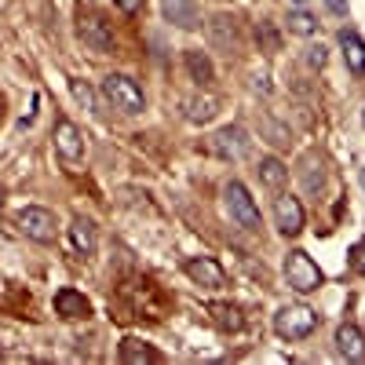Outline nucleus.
Wrapping results in <instances>:
<instances>
[{
    "mask_svg": "<svg viewBox=\"0 0 365 365\" xmlns=\"http://www.w3.org/2000/svg\"><path fill=\"white\" fill-rule=\"evenodd\" d=\"M182 63H187V73H190L194 84H212V81H216V66H212V58L201 48H187Z\"/></svg>",
    "mask_w": 365,
    "mask_h": 365,
    "instance_id": "4468645a",
    "label": "nucleus"
},
{
    "mask_svg": "<svg viewBox=\"0 0 365 365\" xmlns=\"http://www.w3.org/2000/svg\"><path fill=\"white\" fill-rule=\"evenodd\" d=\"M252 88L267 96V91H270V84H267V73H256V77H252Z\"/></svg>",
    "mask_w": 365,
    "mask_h": 365,
    "instance_id": "c756f323",
    "label": "nucleus"
},
{
    "mask_svg": "<svg viewBox=\"0 0 365 365\" xmlns=\"http://www.w3.org/2000/svg\"><path fill=\"white\" fill-rule=\"evenodd\" d=\"M0 205H4V190H0Z\"/></svg>",
    "mask_w": 365,
    "mask_h": 365,
    "instance_id": "2f4dec72",
    "label": "nucleus"
},
{
    "mask_svg": "<svg viewBox=\"0 0 365 365\" xmlns=\"http://www.w3.org/2000/svg\"><path fill=\"white\" fill-rule=\"evenodd\" d=\"M332 15H347V0H325Z\"/></svg>",
    "mask_w": 365,
    "mask_h": 365,
    "instance_id": "c85d7f7f",
    "label": "nucleus"
},
{
    "mask_svg": "<svg viewBox=\"0 0 365 365\" xmlns=\"http://www.w3.org/2000/svg\"><path fill=\"white\" fill-rule=\"evenodd\" d=\"M259 132L274 143V146H289L292 143V135H289V128L285 125H278L274 117H267V113H259Z\"/></svg>",
    "mask_w": 365,
    "mask_h": 365,
    "instance_id": "412c9836",
    "label": "nucleus"
},
{
    "mask_svg": "<svg viewBox=\"0 0 365 365\" xmlns=\"http://www.w3.org/2000/svg\"><path fill=\"white\" fill-rule=\"evenodd\" d=\"M212 146H216V154H220V158H227V161H241V158H249L252 139H249V132L241 128V125H227V128L216 132Z\"/></svg>",
    "mask_w": 365,
    "mask_h": 365,
    "instance_id": "0eeeda50",
    "label": "nucleus"
},
{
    "mask_svg": "<svg viewBox=\"0 0 365 365\" xmlns=\"http://www.w3.org/2000/svg\"><path fill=\"white\" fill-rule=\"evenodd\" d=\"M158 354L150 351V347H143L139 340H125V347H120V361H154Z\"/></svg>",
    "mask_w": 365,
    "mask_h": 365,
    "instance_id": "393cba45",
    "label": "nucleus"
},
{
    "mask_svg": "<svg viewBox=\"0 0 365 365\" xmlns=\"http://www.w3.org/2000/svg\"><path fill=\"white\" fill-rule=\"evenodd\" d=\"M70 245H73V252H81V256H91V252H96V245H99L96 223L84 220V216H77V220L70 223Z\"/></svg>",
    "mask_w": 365,
    "mask_h": 365,
    "instance_id": "ddd939ff",
    "label": "nucleus"
},
{
    "mask_svg": "<svg viewBox=\"0 0 365 365\" xmlns=\"http://www.w3.org/2000/svg\"><path fill=\"white\" fill-rule=\"evenodd\" d=\"M285 278L296 292H314L322 285V267L303 252V249H292L285 256Z\"/></svg>",
    "mask_w": 365,
    "mask_h": 365,
    "instance_id": "39448f33",
    "label": "nucleus"
},
{
    "mask_svg": "<svg viewBox=\"0 0 365 365\" xmlns=\"http://www.w3.org/2000/svg\"><path fill=\"white\" fill-rule=\"evenodd\" d=\"M113 4H117L120 11H125V15H135V11L143 8V0H113Z\"/></svg>",
    "mask_w": 365,
    "mask_h": 365,
    "instance_id": "cd10ccee",
    "label": "nucleus"
},
{
    "mask_svg": "<svg viewBox=\"0 0 365 365\" xmlns=\"http://www.w3.org/2000/svg\"><path fill=\"white\" fill-rule=\"evenodd\" d=\"M358 179H361V187H365V168H361V175H358Z\"/></svg>",
    "mask_w": 365,
    "mask_h": 365,
    "instance_id": "7c9ffc66",
    "label": "nucleus"
},
{
    "mask_svg": "<svg viewBox=\"0 0 365 365\" xmlns=\"http://www.w3.org/2000/svg\"><path fill=\"white\" fill-rule=\"evenodd\" d=\"M70 91H73V99H77L88 113H96V91H91V84H88V81L70 77Z\"/></svg>",
    "mask_w": 365,
    "mask_h": 365,
    "instance_id": "b1692460",
    "label": "nucleus"
},
{
    "mask_svg": "<svg viewBox=\"0 0 365 365\" xmlns=\"http://www.w3.org/2000/svg\"><path fill=\"white\" fill-rule=\"evenodd\" d=\"M208 44L216 51H223V55L237 51V22H234V15H227V11L212 15V22H208Z\"/></svg>",
    "mask_w": 365,
    "mask_h": 365,
    "instance_id": "1a4fd4ad",
    "label": "nucleus"
},
{
    "mask_svg": "<svg viewBox=\"0 0 365 365\" xmlns=\"http://www.w3.org/2000/svg\"><path fill=\"white\" fill-rule=\"evenodd\" d=\"M274 329H278L282 340H307L318 329V314L311 307H282L274 314Z\"/></svg>",
    "mask_w": 365,
    "mask_h": 365,
    "instance_id": "20e7f679",
    "label": "nucleus"
},
{
    "mask_svg": "<svg viewBox=\"0 0 365 365\" xmlns=\"http://www.w3.org/2000/svg\"><path fill=\"white\" fill-rule=\"evenodd\" d=\"M165 15H168L172 22H179L182 29H194V26L201 22L194 0H165Z\"/></svg>",
    "mask_w": 365,
    "mask_h": 365,
    "instance_id": "6ab92c4d",
    "label": "nucleus"
},
{
    "mask_svg": "<svg viewBox=\"0 0 365 365\" xmlns=\"http://www.w3.org/2000/svg\"><path fill=\"white\" fill-rule=\"evenodd\" d=\"M307 63H311L314 70H322V66L329 63V51H325V44H311V48H307Z\"/></svg>",
    "mask_w": 365,
    "mask_h": 365,
    "instance_id": "a878e982",
    "label": "nucleus"
},
{
    "mask_svg": "<svg viewBox=\"0 0 365 365\" xmlns=\"http://www.w3.org/2000/svg\"><path fill=\"white\" fill-rule=\"evenodd\" d=\"M220 113V99L216 96H194L187 99V117L194 120V125H205V120H212Z\"/></svg>",
    "mask_w": 365,
    "mask_h": 365,
    "instance_id": "aec40b11",
    "label": "nucleus"
},
{
    "mask_svg": "<svg viewBox=\"0 0 365 365\" xmlns=\"http://www.w3.org/2000/svg\"><path fill=\"white\" fill-rule=\"evenodd\" d=\"M187 274H190L197 285H205V289H223V285H227L223 267H220L216 259H208V256H194V259H187Z\"/></svg>",
    "mask_w": 365,
    "mask_h": 365,
    "instance_id": "9b49d317",
    "label": "nucleus"
},
{
    "mask_svg": "<svg viewBox=\"0 0 365 365\" xmlns=\"http://www.w3.org/2000/svg\"><path fill=\"white\" fill-rule=\"evenodd\" d=\"M256 175H259V182H263L267 190H282L285 182H289V168H285L282 158H263L259 168H256Z\"/></svg>",
    "mask_w": 365,
    "mask_h": 365,
    "instance_id": "dca6fc26",
    "label": "nucleus"
},
{
    "mask_svg": "<svg viewBox=\"0 0 365 365\" xmlns=\"http://www.w3.org/2000/svg\"><path fill=\"white\" fill-rule=\"evenodd\" d=\"M223 201H227V212H230V220L237 227H245V230H259L263 227L259 208H256L252 194L241 187V182H227V187H223Z\"/></svg>",
    "mask_w": 365,
    "mask_h": 365,
    "instance_id": "f03ea898",
    "label": "nucleus"
},
{
    "mask_svg": "<svg viewBox=\"0 0 365 365\" xmlns=\"http://www.w3.org/2000/svg\"><path fill=\"white\" fill-rule=\"evenodd\" d=\"M55 311L63 314V318H88L91 307H88V299L77 292V289H63L55 296Z\"/></svg>",
    "mask_w": 365,
    "mask_h": 365,
    "instance_id": "f3484780",
    "label": "nucleus"
},
{
    "mask_svg": "<svg viewBox=\"0 0 365 365\" xmlns=\"http://www.w3.org/2000/svg\"><path fill=\"white\" fill-rule=\"evenodd\" d=\"M77 37H81V44H84L88 51H96V55H110L113 44H117L110 22H106L103 15H88V11L77 15Z\"/></svg>",
    "mask_w": 365,
    "mask_h": 365,
    "instance_id": "7ed1b4c3",
    "label": "nucleus"
},
{
    "mask_svg": "<svg viewBox=\"0 0 365 365\" xmlns=\"http://www.w3.org/2000/svg\"><path fill=\"white\" fill-rule=\"evenodd\" d=\"M0 117H4V103H0Z\"/></svg>",
    "mask_w": 365,
    "mask_h": 365,
    "instance_id": "473e14b6",
    "label": "nucleus"
},
{
    "mask_svg": "<svg viewBox=\"0 0 365 365\" xmlns=\"http://www.w3.org/2000/svg\"><path fill=\"white\" fill-rule=\"evenodd\" d=\"M256 41H259L267 51H282V37H278V29H274L270 19H259V26H256Z\"/></svg>",
    "mask_w": 365,
    "mask_h": 365,
    "instance_id": "5701e85b",
    "label": "nucleus"
},
{
    "mask_svg": "<svg viewBox=\"0 0 365 365\" xmlns=\"http://www.w3.org/2000/svg\"><path fill=\"white\" fill-rule=\"evenodd\" d=\"M289 29H292V34H299V37H311L314 29H318V22H314L311 11L296 8V11H289Z\"/></svg>",
    "mask_w": 365,
    "mask_h": 365,
    "instance_id": "4be33fe9",
    "label": "nucleus"
},
{
    "mask_svg": "<svg viewBox=\"0 0 365 365\" xmlns=\"http://www.w3.org/2000/svg\"><path fill=\"white\" fill-rule=\"evenodd\" d=\"M340 48H344V58L354 73H365V44L354 29H340Z\"/></svg>",
    "mask_w": 365,
    "mask_h": 365,
    "instance_id": "a211bd4d",
    "label": "nucleus"
},
{
    "mask_svg": "<svg viewBox=\"0 0 365 365\" xmlns=\"http://www.w3.org/2000/svg\"><path fill=\"white\" fill-rule=\"evenodd\" d=\"M19 230L29 237V241H41V245H48V241L55 237V216L48 208H41V205H26L22 212H19Z\"/></svg>",
    "mask_w": 365,
    "mask_h": 365,
    "instance_id": "423d86ee",
    "label": "nucleus"
},
{
    "mask_svg": "<svg viewBox=\"0 0 365 365\" xmlns=\"http://www.w3.org/2000/svg\"><path fill=\"white\" fill-rule=\"evenodd\" d=\"M336 351L344 354V358H351V361H358V358H365V336H361V329L358 325H340L336 329Z\"/></svg>",
    "mask_w": 365,
    "mask_h": 365,
    "instance_id": "2eb2a0df",
    "label": "nucleus"
},
{
    "mask_svg": "<svg viewBox=\"0 0 365 365\" xmlns=\"http://www.w3.org/2000/svg\"><path fill=\"white\" fill-rule=\"evenodd\" d=\"M103 96L117 106V110H125V113H143L146 110V96H143V88L125 77V73H110L103 81Z\"/></svg>",
    "mask_w": 365,
    "mask_h": 365,
    "instance_id": "f257e3e1",
    "label": "nucleus"
},
{
    "mask_svg": "<svg viewBox=\"0 0 365 365\" xmlns=\"http://www.w3.org/2000/svg\"><path fill=\"white\" fill-rule=\"evenodd\" d=\"M55 154L63 158V161H70V165H77L81 161V154H84V139H81V128L73 125V120H58L55 125Z\"/></svg>",
    "mask_w": 365,
    "mask_h": 365,
    "instance_id": "6e6552de",
    "label": "nucleus"
},
{
    "mask_svg": "<svg viewBox=\"0 0 365 365\" xmlns=\"http://www.w3.org/2000/svg\"><path fill=\"white\" fill-rule=\"evenodd\" d=\"M274 223H278V230L282 234H299L303 230V205L292 197V194H282L278 190V197H274Z\"/></svg>",
    "mask_w": 365,
    "mask_h": 365,
    "instance_id": "9d476101",
    "label": "nucleus"
},
{
    "mask_svg": "<svg viewBox=\"0 0 365 365\" xmlns=\"http://www.w3.org/2000/svg\"><path fill=\"white\" fill-rule=\"evenodd\" d=\"M299 182H303V190H307L311 197H322V190H325V161H322L318 154H307V158H303Z\"/></svg>",
    "mask_w": 365,
    "mask_h": 365,
    "instance_id": "f8f14e48",
    "label": "nucleus"
},
{
    "mask_svg": "<svg viewBox=\"0 0 365 365\" xmlns=\"http://www.w3.org/2000/svg\"><path fill=\"white\" fill-rule=\"evenodd\" d=\"M212 311L220 314V322H223V325H234V329H237V322H241V318H237V311H234V307H212Z\"/></svg>",
    "mask_w": 365,
    "mask_h": 365,
    "instance_id": "bb28decb",
    "label": "nucleus"
}]
</instances>
